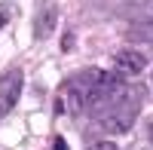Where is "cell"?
Segmentation results:
<instances>
[{
    "mask_svg": "<svg viewBox=\"0 0 153 150\" xmlns=\"http://www.w3.org/2000/svg\"><path fill=\"white\" fill-rule=\"evenodd\" d=\"M0 25H6V19H3V16H0Z\"/></svg>",
    "mask_w": 153,
    "mask_h": 150,
    "instance_id": "9c48e42d",
    "label": "cell"
},
{
    "mask_svg": "<svg viewBox=\"0 0 153 150\" xmlns=\"http://www.w3.org/2000/svg\"><path fill=\"white\" fill-rule=\"evenodd\" d=\"M132 37H135V40H153V25H135Z\"/></svg>",
    "mask_w": 153,
    "mask_h": 150,
    "instance_id": "8992f818",
    "label": "cell"
},
{
    "mask_svg": "<svg viewBox=\"0 0 153 150\" xmlns=\"http://www.w3.org/2000/svg\"><path fill=\"white\" fill-rule=\"evenodd\" d=\"M113 65H117V71L120 74H126V77H132V74H141L144 71V55H138V52H132V49H123V52H117L113 55Z\"/></svg>",
    "mask_w": 153,
    "mask_h": 150,
    "instance_id": "277c9868",
    "label": "cell"
},
{
    "mask_svg": "<svg viewBox=\"0 0 153 150\" xmlns=\"http://www.w3.org/2000/svg\"><path fill=\"white\" fill-rule=\"evenodd\" d=\"M52 150H68V141H65V138H55V141H52Z\"/></svg>",
    "mask_w": 153,
    "mask_h": 150,
    "instance_id": "ba28073f",
    "label": "cell"
},
{
    "mask_svg": "<svg viewBox=\"0 0 153 150\" xmlns=\"http://www.w3.org/2000/svg\"><path fill=\"white\" fill-rule=\"evenodd\" d=\"M132 19H135V25H153V0H147L141 9H135Z\"/></svg>",
    "mask_w": 153,
    "mask_h": 150,
    "instance_id": "5b68a950",
    "label": "cell"
},
{
    "mask_svg": "<svg viewBox=\"0 0 153 150\" xmlns=\"http://www.w3.org/2000/svg\"><path fill=\"white\" fill-rule=\"evenodd\" d=\"M150 141H153V126H150Z\"/></svg>",
    "mask_w": 153,
    "mask_h": 150,
    "instance_id": "30bf717a",
    "label": "cell"
},
{
    "mask_svg": "<svg viewBox=\"0 0 153 150\" xmlns=\"http://www.w3.org/2000/svg\"><path fill=\"white\" fill-rule=\"evenodd\" d=\"M123 80H117L113 74L107 71H83L71 77V83L65 86V95H68V110L71 114H83V110H101L113 95L123 89Z\"/></svg>",
    "mask_w": 153,
    "mask_h": 150,
    "instance_id": "6da1fadb",
    "label": "cell"
},
{
    "mask_svg": "<svg viewBox=\"0 0 153 150\" xmlns=\"http://www.w3.org/2000/svg\"><path fill=\"white\" fill-rule=\"evenodd\" d=\"M138 104H141V89H135V86H123V89L110 98V101L95 110V123L101 129L107 132H129L132 123L138 117Z\"/></svg>",
    "mask_w": 153,
    "mask_h": 150,
    "instance_id": "7a4b0ae2",
    "label": "cell"
},
{
    "mask_svg": "<svg viewBox=\"0 0 153 150\" xmlns=\"http://www.w3.org/2000/svg\"><path fill=\"white\" fill-rule=\"evenodd\" d=\"M89 150H117V144H110V141H101V144H92Z\"/></svg>",
    "mask_w": 153,
    "mask_h": 150,
    "instance_id": "52a82bcc",
    "label": "cell"
},
{
    "mask_svg": "<svg viewBox=\"0 0 153 150\" xmlns=\"http://www.w3.org/2000/svg\"><path fill=\"white\" fill-rule=\"evenodd\" d=\"M19 92H22V74L19 71H9L6 77H0V114L12 110V104L19 101Z\"/></svg>",
    "mask_w": 153,
    "mask_h": 150,
    "instance_id": "3957f363",
    "label": "cell"
}]
</instances>
